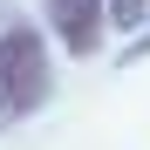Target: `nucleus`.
Segmentation results:
<instances>
[{
    "mask_svg": "<svg viewBox=\"0 0 150 150\" xmlns=\"http://www.w3.org/2000/svg\"><path fill=\"white\" fill-rule=\"evenodd\" d=\"M48 89H55V68H48V48L34 28H14L0 34V123H28L41 103H48Z\"/></svg>",
    "mask_w": 150,
    "mask_h": 150,
    "instance_id": "obj_1",
    "label": "nucleus"
},
{
    "mask_svg": "<svg viewBox=\"0 0 150 150\" xmlns=\"http://www.w3.org/2000/svg\"><path fill=\"white\" fill-rule=\"evenodd\" d=\"M48 21H55V34H62L68 55H89V48L103 41L109 0H48Z\"/></svg>",
    "mask_w": 150,
    "mask_h": 150,
    "instance_id": "obj_2",
    "label": "nucleus"
},
{
    "mask_svg": "<svg viewBox=\"0 0 150 150\" xmlns=\"http://www.w3.org/2000/svg\"><path fill=\"white\" fill-rule=\"evenodd\" d=\"M143 7H150V0H109V21H116V28H137Z\"/></svg>",
    "mask_w": 150,
    "mask_h": 150,
    "instance_id": "obj_3",
    "label": "nucleus"
},
{
    "mask_svg": "<svg viewBox=\"0 0 150 150\" xmlns=\"http://www.w3.org/2000/svg\"><path fill=\"white\" fill-rule=\"evenodd\" d=\"M143 48H150V34H143V41H137V55H143Z\"/></svg>",
    "mask_w": 150,
    "mask_h": 150,
    "instance_id": "obj_4",
    "label": "nucleus"
}]
</instances>
